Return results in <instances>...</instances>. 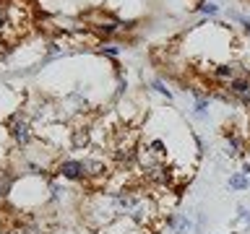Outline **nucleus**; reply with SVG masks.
<instances>
[{"label": "nucleus", "instance_id": "7ed1b4c3", "mask_svg": "<svg viewBox=\"0 0 250 234\" xmlns=\"http://www.w3.org/2000/svg\"><path fill=\"white\" fill-rule=\"evenodd\" d=\"M224 140H227V156H242V140H240V136L234 130H229L227 128L224 130Z\"/></svg>", "mask_w": 250, "mask_h": 234}, {"label": "nucleus", "instance_id": "9b49d317", "mask_svg": "<svg viewBox=\"0 0 250 234\" xmlns=\"http://www.w3.org/2000/svg\"><path fill=\"white\" fill-rule=\"evenodd\" d=\"M73 146L76 148H86V146H89V130H86V128L73 130Z\"/></svg>", "mask_w": 250, "mask_h": 234}, {"label": "nucleus", "instance_id": "39448f33", "mask_svg": "<svg viewBox=\"0 0 250 234\" xmlns=\"http://www.w3.org/2000/svg\"><path fill=\"white\" fill-rule=\"evenodd\" d=\"M8 31H11V5H8V0H0V37L8 39ZM8 42H11V39H8Z\"/></svg>", "mask_w": 250, "mask_h": 234}, {"label": "nucleus", "instance_id": "9d476101", "mask_svg": "<svg viewBox=\"0 0 250 234\" xmlns=\"http://www.w3.org/2000/svg\"><path fill=\"white\" fill-rule=\"evenodd\" d=\"M193 11H198V13H203V16H216V13H219V5L211 3V0H201L198 5H193Z\"/></svg>", "mask_w": 250, "mask_h": 234}, {"label": "nucleus", "instance_id": "f8f14e48", "mask_svg": "<svg viewBox=\"0 0 250 234\" xmlns=\"http://www.w3.org/2000/svg\"><path fill=\"white\" fill-rule=\"evenodd\" d=\"M148 86H151V89H154L156 94H162V97H167V99H172V91H169V86L164 83L162 78H154V81L148 83Z\"/></svg>", "mask_w": 250, "mask_h": 234}, {"label": "nucleus", "instance_id": "4468645a", "mask_svg": "<svg viewBox=\"0 0 250 234\" xmlns=\"http://www.w3.org/2000/svg\"><path fill=\"white\" fill-rule=\"evenodd\" d=\"M11 50H13V47H11V42H8L5 37H0V58H5V55L11 52Z\"/></svg>", "mask_w": 250, "mask_h": 234}, {"label": "nucleus", "instance_id": "20e7f679", "mask_svg": "<svg viewBox=\"0 0 250 234\" xmlns=\"http://www.w3.org/2000/svg\"><path fill=\"white\" fill-rule=\"evenodd\" d=\"M167 224H169V229L175 232V234H188V232H193V221L188 218V214H177V216H172Z\"/></svg>", "mask_w": 250, "mask_h": 234}, {"label": "nucleus", "instance_id": "1a4fd4ad", "mask_svg": "<svg viewBox=\"0 0 250 234\" xmlns=\"http://www.w3.org/2000/svg\"><path fill=\"white\" fill-rule=\"evenodd\" d=\"M99 52L104 55V58H109V60H117V58H120V44L102 42V44H99Z\"/></svg>", "mask_w": 250, "mask_h": 234}, {"label": "nucleus", "instance_id": "ddd939ff", "mask_svg": "<svg viewBox=\"0 0 250 234\" xmlns=\"http://www.w3.org/2000/svg\"><path fill=\"white\" fill-rule=\"evenodd\" d=\"M227 16H229L232 21H237V23H242V29H245L248 34H250V16H245V13H237V11H229V13H227Z\"/></svg>", "mask_w": 250, "mask_h": 234}, {"label": "nucleus", "instance_id": "0eeeda50", "mask_svg": "<svg viewBox=\"0 0 250 234\" xmlns=\"http://www.w3.org/2000/svg\"><path fill=\"white\" fill-rule=\"evenodd\" d=\"M227 187H229V190L242 193V190H248V187H250V177L242 175V172H234V175L229 177V182H227Z\"/></svg>", "mask_w": 250, "mask_h": 234}, {"label": "nucleus", "instance_id": "6e6552de", "mask_svg": "<svg viewBox=\"0 0 250 234\" xmlns=\"http://www.w3.org/2000/svg\"><path fill=\"white\" fill-rule=\"evenodd\" d=\"M146 156H154V159H167V146H164V140H151V143L146 146Z\"/></svg>", "mask_w": 250, "mask_h": 234}, {"label": "nucleus", "instance_id": "f257e3e1", "mask_svg": "<svg viewBox=\"0 0 250 234\" xmlns=\"http://www.w3.org/2000/svg\"><path fill=\"white\" fill-rule=\"evenodd\" d=\"M11 136L16 143H21V146H26L29 140H31V125L26 117H21V115H16L13 120H11Z\"/></svg>", "mask_w": 250, "mask_h": 234}, {"label": "nucleus", "instance_id": "f03ea898", "mask_svg": "<svg viewBox=\"0 0 250 234\" xmlns=\"http://www.w3.org/2000/svg\"><path fill=\"white\" fill-rule=\"evenodd\" d=\"M58 172L65 179H83L86 177V167H83L81 159H65V161H60Z\"/></svg>", "mask_w": 250, "mask_h": 234}, {"label": "nucleus", "instance_id": "423d86ee", "mask_svg": "<svg viewBox=\"0 0 250 234\" xmlns=\"http://www.w3.org/2000/svg\"><path fill=\"white\" fill-rule=\"evenodd\" d=\"M83 167H86V177H102V175H107V164L102 161V159H86Z\"/></svg>", "mask_w": 250, "mask_h": 234}, {"label": "nucleus", "instance_id": "2eb2a0df", "mask_svg": "<svg viewBox=\"0 0 250 234\" xmlns=\"http://www.w3.org/2000/svg\"><path fill=\"white\" fill-rule=\"evenodd\" d=\"M237 216H240L242 221H245V224L250 226V211H248V208H237Z\"/></svg>", "mask_w": 250, "mask_h": 234}]
</instances>
